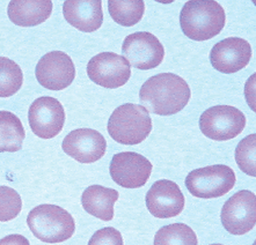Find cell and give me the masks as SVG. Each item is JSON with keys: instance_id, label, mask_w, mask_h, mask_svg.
Listing matches in <instances>:
<instances>
[{"instance_id": "1", "label": "cell", "mask_w": 256, "mask_h": 245, "mask_svg": "<svg viewBox=\"0 0 256 245\" xmlns=\"http://www.w3.org/2000/svg\"><path fill=\"white\" fill-rule=\"evenodd\" d=\"M190 96L188 83L174 73L152 76L144 82L140 91L142 107L159 116H172L184 110Z\"/></svg>"}, {"instance_id": "2", "label": "cell", "mask_w": 256, "mask_h": 245, "mask_svg": "<svg viewBox=\"0 0 256 245\" xmlns=\"http://www.w3.org/2000/svg\"><path fill=\"white\" fill-rule=\"evenodd\" d=\"M226 15L222 5L214 0H192L184 3L180 14V24L186 37L194 41H208L220 34Z\"/></svg>"}, {"instance_id": "3", "label": "cell", "mask_w": 256, "mask_h": 245, "mask_svg": "<svg viewBox=\"0 0 256 245\" xmlns=\"http://www.w3.org/2000/svg\"><path fill=\"white\" fill-rule=\"evenodd\" d=\"M27 225L35 237L44 243H62L71 239L76 230L72 215L56 205L43 204L32 208Z\"/></svg>"}, {"instance_id": "4", "label": "cell", "mask_w": 256, "mask_h": 245, "mask_svg": "<svg viewBox=\"0 0 256 245\" xmlns=\"http://www.w3.org/2000/svg\"><path fill=\"white\" fill-rule=\"evenodd\" d=\"M108 133L122 145H138L152 131V119L142 105L126 103L115 109L107 125Z\"/></svg>"}, {"instance_id": "5", "label": "cell", "mask_w": 256, "mask_h": 245, "mask_svg": "<svg viewBox=\"0 0 256 245\" xmlns=\"http://www.w3.org/2000/svg\"><path fill=\"white\" fill-rule=\"evenodd\" d=\"M236 185V174L232 168L214 164L190 171L186 186L194 197L200 199L219 198L228 193Z\"/></svg>"}, {"instance_id": "6", "label": "cell", "mask_w": 256, "mask_h": 245, "mask_svg": "<svg viewBox=\"0 0 256 245\" xmlns=\"http://www.w3.org/2000/svg\"><path fill=\"white\" fill-rule=\"evenodd\" d=\"M246 126V116L231 105H216L208 109L200 118L202 133L212 140H231L242 132Z\"/></svg>"}, {"instance_id": "7", "label": "cell", "mask_w": 256, "mask_h": 245, "mask_svg": "<svg viewBox=\"0 0 256 245\" xmlns=\"http://www.w3.org/2000/svg\"><path fill=\"white\" fill-rule=\"evenodd\" d=\"M87 74L94 83L108 89L120 88L131 78V65L126 58L114 52H101L87 65Z\"/></svg>"}, {"instance_id": "8", "label": "cell", "mask_w": 256, "mask_h": 245, "mask_svg": "<svg viewBox=\"0 0 256 245\" xmlns=\"http://www.w3.org/2000/svg\"><path fill=\"white\" fill-rule=\"evenodd\" d=\"M124 58L138 69L148 71L158 67L162 63L164 49L162 42L148 31L134 32L123 42Z\"/></svg>"}, {"instance_id": "9", "label": "cell", "mask_w": 256, "mask_h": 245, "mask_svg": "<svg viewBox=\"0 0 256 245\" xmlns=\"http://www.w3.org/2000/svg\"><path fill=\"white\" fill-rule=\"evenodd\" d=\"M28 122L32 133L41 139H52L62 132L65 123V111L57 98L38 97L28 111Z\"/></svg>"}, {"instance_id": "10", "label": "cell", "mask_w": 256, "mask_h": 245, "mask_svg": "<svg viewBox=\"0 0 256 245\" xmlns=\"http://www.w3.org/2000/svg\"><path fill=\"white\" fill-rule=\"evenodd\" d=\"M222 223L233 235H244L255 227L256 197L253 192H236L222 208Z\"/></svg>"}, {"instance_id": "11", "label": "cell", "mask_w": 256, "mask_h": 245, "mask_svg": "<svg viewBox=\"0 0 256 245\" xmlns=\"http://www.w3.org/2000/svg\"><path fill=\"white\" fill-rule=\"evenodd\" d=\"M152 169V163L145 156L134 152H123L114 155L109 167L112 181L126 189L144 186L151 176Z\"/></svg>"}, {"instance_id": "12", "label": "cell", "mask_w": 256, "mask_h": 245, "mask_svg": "<svg viewBox=\"0 0 256 245\" xmlns=\"http://www.w3.org/2000/svg\"><path fill=\"white\" fill-rule=\"evenodd\" d=\"M36 79L50 90H63L76 79V66L71 57L63 51H51L38 60Z\"/></svg>"}, {"instance_id": "13", "label": "cell", "mask_w": 256, "mask_h": 245, "mask_svg": "<svg viewBox=\"0 0 256 245\" xmlns=\"http://www.w3.org/2000/svg\"><path fill=\"white\" fill-rule=\"evenodd\" d=\"M63 151L76 162L94 163L106 154L107 141L104 135L92 129H78L64 138Z\"/></svg>"}, {"instance_id": "14", "label": "cell", "mask_w": 256, "mask_h": 245, "mask_svg": "<svg viewBox=\"0 0 256 245\" xmlns=\"http://www.w3.org/2000/svg\"><path fill=\"white\" fill-rule=\"evenodd\" d=\"M184 196L176 183L162 179L156 182L146 195V206L154 218L178 217L184 208Z\"/></svg>"}, {"instance_id": "15", "label": "cell", "mask_w": 256, "mask_h": 245, "mask_svg": "<svg viewBox=\"0 0 256 245\" xmlns=\"http://www.w3.org/2000/svg\"><path fill=\"white\" fill-rule=\"evenodd\" d=\"M252 46L246 39L228 37L218 42L210 52V60L214 69L231 74L239 72L250 64Z\"/></svg>"}, {"instance_id": "16", "label": "cell", "mask_w": 256, "mask_h": 245, "mask_svg": "<svg viewBox=\"0 0 256 245\" xmlns=\"http://www.w3.org/2000/svg\"><path fill=\"white\" fill-rule=\"evenodd\" d=\"M65 20L80 31L93 32L104 22L101 0H68L63 5Z\"/></svg>"}, {"instance_id": "17", "label": "cell", "mask_w": 256, "mask_h": 245, "mask_svg": "<svg viewBox=\"0 0 256 245\" xmlns=\"http://www.w3.org/2000/svg\"><path fill=\"white\" fill-rule=\"evenodd\" d=\"M52 13L50 0H13L8 3L7 14L14 24L34 27L44 22Z\"/></svg>"}, {"instance_id": "18", "label": "cell", "mask_w": 256, "mask_h": 245, "mask_svg": "<svg viewBox=\"0 0 256 245\" xmlns=\"http://www.w3.org/2000/svg\"><path fill=\"white\" fill-rule=\"evenodd\" d=\"M118 197V192L114 189L92 185L84 191L82 204L84 210L94 218L104 221H112L114 218V206Z\"/></svg>"}, {"instance_id": "19", "label": "cell", "mask_w": 256, "mask_h": 245, "mask_svg": "<svg viewBox=\"0 0 256 245\" xmlns=\"http://www.w3.org/2000/svg\"><path fill=\"white\" fill-rule=\"evenodd\" d=\"M26 132L20 118L10 111H0V153H14L22 148Z\"/></svg>"}, {"instance_id": "20", "label": "cell", "mask_w": 256, "mask_h": 245, "mask_svg": "<svg viewBox=\"0 0 256 245\" xmlns=\"http://www.w3.org/2000/svg\"><path fill=\"white\" fill-rule=\"evenodd\" d=\"M108 9L116 23L123 27H132L144 15L145 2L142 0H109Z\"/></svg>"}, {"instance_id": "21", "label": "cell", "mask_w": 256, "mask_h": 245, "mask_svg": "<svg viewBox=\"0 0 256 245\" xmlns=\"http://www.w3.org/2000/svg\"><path fill=\"white\" fill-rule=\"evenodd\" d=\"M154 245H198L194 230L184 223L162 227L154 236Z\"/></svg>"}, {"instance_id": "22", "label": "cell", "mask_w": 256, "mask_h": 245, "mask_svg": "<svg viewBox=\"0 0 256 245\" xmlns=\"http://www.w3.org/2000/svg\"><path fill=\"white\" fill-rule=\"evenodd\" d=\"M24 73L16 61L0 57V97H10L22 87Z\"/></svg>"}, {"instance_id": "23", "label": "cell", "mask_w": 256, "mask_h": 245, "mask_svg": "<svg viewBox=\"0 0 256 245\" xmlns=\"http://www.w3.org/2000/svg\"><path fill=\"white\" fill-rule=\"evenodd\" d=\"M236 162L241 171L256 176V134H250L239 142L236 149Z\"/></svg>"}, {"instance_id": "24", "label": "cell", "mask_w": 256, "mask_h": 245, "mask_svg": "<svg viewBox=\"0 0 256 245\" xmlns=\"http://www.w3.org/2000/svg\"><path fill=\"white\" fill-rule=\"evenodd\" d=\"M22 210V200L19 193L8 186H0V222L16 219Z\"/></svg>"}, {"instance_id": "25", "label": "cell", "mask_w": 256, "mask_h": 245, "mask_svg": "<svg viewBox=\"0 0 256 245\" xmlns=\"http://www.w3.org/2000/svg\"><path fill=\"white\" fill-rule=\"evenodd\" d=\"M88 245H124V242L118 230L112 227H106L90 237Z\"/></svg>"}, {"instance_id": "26", "label": "cell", "mask_w": 256, "mask_h": 245, "mask_svg": "<svg viewBox=\"0 0 256 245\" xmlns=\"http://www.w3.org/2000/svg\"><path fill=\"white\" fill-rule=\"evenodd\" d=\"M0 245H30V244H29V241L26 239L24 236L14 234V235L6 236L4 237L2 240H0Z\"/></svg>"}, {"instance_id": "27", "label": "cell", "mask_w": 256, "mask_h": 245, "mask_svg": "<svg viewBox=\"0 0 256 245\" xmlns=\"http://www.w3.org/2000/svg\"><path fill=\"white\" fill-rule=\"evenodd\" d=\"M211 245H222V244H211Z\"/></svg>"}]
</instances>
